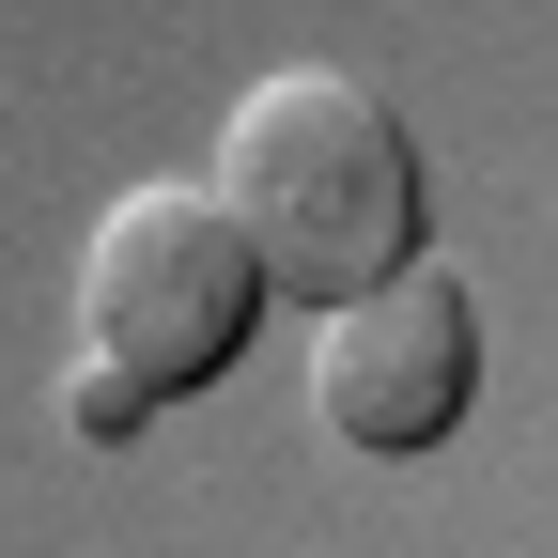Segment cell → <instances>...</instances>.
<instances>
[{
  "label": "cell",
  "mask_w": 558,
  "mask_h": 558,
  "mask_svg": "<svg viewBox=\"0 0 558 558\" xmlns=\"http://www.w3.org/2000/svg\"><path fill=\"white\" fill-rule=\"evenodd\" d=\"M218 202L248 218L279 295H326V311L418 264V140H403V109L373 78H341V62H279V78L233 94Z\"/></svg>",
  "instance_id": "6da1fadb"
},
{
  "label": "cell",
  "mask_w": 558,
  "mask_h": 558,
  "mask_svg": "<svg viewBox=\"0 0 558 558\" xmlns=\"http://www.w3.org/2000/svg\"><path fill=\"white\" fill-rule=\"evenodd\" d=\"M140 418H156V388H124V373L78 357V435H140Z\"/></svg>",
  "instance_id": "277c9868"
},
{
  "label": "cell",
  "mask_w": 558,
  "mask_h": 558,
  "mask_svg": "<svg viewBox=\"0 0 558 558\" xmlns=\"http://www.w3.org/2000/svg\"><path fill=\"white\" fill-rule=\"evenodd\" d=\"M481 388V311H465V279L450 264H403L373 279V295H341L326 341H311V403H326V435L341 450H435L450 418Z\"/></svg>",
  "instance_id": "3957f363"
},
{
  "label": "cell",
  "mask_w": 558,
  "mask_h": 558,
  "mask_svg": "<svg viewBox=\"0 0 558 558\" xmlns=\"http://www.w3.org/2000/svg\"><path fill=\"white\" fill-rule=\"evenodd\" d=\"M264 326V248L218 186H124L78 233V357L186 403L202 373H233V341Z\"/></svg>",
  "instance_id": "7a4b0ae2"
}]
</instances>
